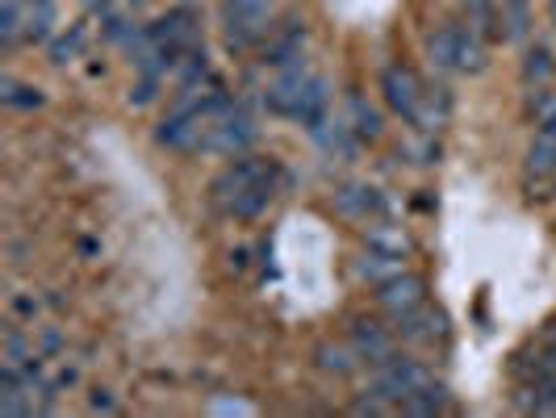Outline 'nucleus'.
I'll return each mask as SVG.
<instances>
[{"instance_id": "obj_1", "label": "nucleus", "mask_w": 556, "mask_h": 418, "mask_svg": "<svg viewBox=\"0 0 556 418\" xmlns=\"http://www.w3.org/2000/svg\"><path fill=\"white\" fill-rule=\"evenodd\" d=\"M431 381V373H427V364L423 360H414V356H393V360H385V364H377L373 368V377H368V389L364 393H373V398H381L385 406H393V402H406L414 389H423Z\"/></svg>"}, {"instance_id": "obj_2", "label": "nucleus", "mask_w": 556, "mask_h": 418, "mask_svg": "<svg viewBox=\"0 0 556 418\" xmlns=\"http://www.w3.org/2000/svg\"><path fill=\"white\" fill-rule=\"evenodd\" d=\"M268 180H276V164H272L268 155H239L226 172H218V176H214L210 193H214V201H218V205H226L235 193L251 189V184H268Z\"/></svg>"}, {"instance_id": "obj_3", "label": "nucleus", "mask_w": 556, "mask_h": 418, "mask_svg": "<svg viewBox=\"0 0 556 418\" xmlns=\"http://www.w3.org/2000/svg\"><path fill=\"white\" fill-rule=\"evenodd\" d=\"M205 138H210V122L193 109H168V118L155 126V143L168 151H201Z\"/></svg>"}, {"instance_id": "obj_4", "label": "nucleus", "mask_w": 556, "mask_h": 418, "mask_svg": "<svg viewBox=\"0 0 556 418\" xmlns=\"http://www.w3.org/2000/svg\"><path fill=\"white\" fill-rule=\"evenodd\" d=\"M381 92H385V105L398 113L402 122L414 126V118H419V101H423L419 76H414L410 67H402V63H389L385 72H381Z\"/></svg>"}, {"instance_id": "obj_5", "label": "nucleus", "mask_w": 556, "mask_h": 418, "mask_svg": "<svg viewBox=\"0 0 556 418\" xmlns=\"http://www.w3.org/2000/svg\"><path fill=\"white\" fill-rule=\"evenodd\" d=\"M256 134H260V126L251 122L243 109L230 105L222 118L210 126V138H205V147H210V151H222V155H243L251 143H256Z\"/></svg>"}, {"instance_id": "obj_6", "label": "nucleus", "mask_w": 556, "mask_h": 418, "mask_svg": "<svg viewBox=\"0 0 556 418\" xmlns=\"http://www.w3.org/2000/svg\"><path fill=\"white\" fill-rule=\"evenodd\" d=\"M289 118L301 122L310 134L331 118V84L322 80V76H310L306 84H301V92L293 97V109H289Z\"/></svg>"}, {"instance_id": "obj_7", "label": "nucleus", "mask_w": 556, "mask_h": 418, "mask_svg": "<svg viewBox=\"0 0 556 418\" xmlns=\"http://www.w3.org/2000/svg\"><path fill=\"white\" fill-rule=\"evenodd\" d=\"M331 205H335V214H343V218H385V209H389V201L373 189V184H339V189L331 193Z\"/></svg>"}, {"instance_id": "obj_8", "label": "nucleus", "mask_w": 556, "mask_h": 418, "mask_svg": "<svg viewBox=\"0 0 556 418\" xmlns=\"http://www.w3.org/2000/svg\"><path fill=\"white\" fill-rule=\"evenodd\" d=\"M444 327H448V318L435 306H427V301L393 318V335H398L402 343H435L439 335H444Z\"/></svg>"}, {"instance_id": "obj_9", "label": "nucleus", "mask_w": 556, "mask_h": 418, "mask_svg": "<svg viewBox=\"0 0 556 418\" xmlns=\"http://www.w3.org/2000/svg\"><path fill=\"white\" fill-rule=\"evenodd\" d=\"M423 301H427V285L414 272H398V276H389L385 285H377V306L389 310L393 318L414 310V306H423Z\"/></svg>"}, {"instance_id": "obj_10", "label": "nucleus", "mask_w": 556, "mask_h": 418, "mask_svg": "<svg viewBox=\"0 0 556 418\" xmlns=\"http://www.w3.org/2000/svg\"><path fill=\"white\" fill-rule=\"evenodd\" d=\"M310 80L306 72V59H293L285 67H276V80L264 88V109L268 113H281V118H289V109H293V97L301 92V84Z\"/></svg>"}, {"instance_id": "obj_11", "label": "nucleus", "mask_w": 556, "mask_h": 418, "mask_svg": "<svg viewBox=\"0 0 556 418\" xmlns=\"http://www.w3.org/2000/svg\"><path fill=\"white\" fill-rule=\"evenodd\" d=\"M393 335L389 327H381V322H373V318H356L352 322V347H356V356L364 360V364H385V360H393Z\"/></svg>"}, {"instance_id": "obj_12", "label": "nucleus", "mask_w": 556, "mask_h": 418, "mask_svg": "<svg viewBox=\"0 0 556 418\" xmlns=\"http://www.w3.org/2000/svg\"><path fill=\"white\" fill-rule=\"evenodd\" d=\"M460 38H465V26H456V21H444V26L431 30V38H427V59H431L435 72H456Z\"/></svg>"}, {"instance_id": "obj_13", "label": "nucleus", "mask_w": 556, "mask_h": 418, "mask_svg": "<svg viewBox=\"0 0 556 418\" xmlns=\"http://www.w3.org/2000/svg\"><path fill=\"white\" fill-rule=\"evenodd\" d=\"M452 118V92L444 84L435 88H423V101H419V118H414V126H419L423 134H439L448 126Z\"/></svg>"}, {"instance_id": "obj_14", "label": "nucleus", "mask_w": 556, "mask_h": 418, "mask_svg": "<svg viewBox=\"0 0 556 418\" xmlns=\"http://www.w3.org/2000/svg\"><path fill=\"white\" fill-rule=\"evenodd\" d=\"M364 243L373 247V251L402 255V260H406V255H410V247H414L406 230H402L398 222H389V218H373V222H368V226H364Z\"/></svg>"}, {"instance_id": "obj_15", "label": "nucleus", "mask_w": 556, "mask_h": 418, "mask_svg": "<svg viewBox=\"0 0 556 418\" xmlns=\"http://www.w3.org/2000/svg\"><path fill=\"white\" fill-rule=\"evenodd\" d=\"M402 264H406L402 255H389V251H373V247H368L360 260H356V276H360V281H368V285H385L389 276L406 272Z\"/></svg>"}, {"instance_id": "obj_16", "label": "nucleus", "mask_w": 556, "mask_h": 418, "mask_svg": "<svg viewBox=\"0 0 556 418\" xmlns=\"http://www.w3.org/2000/svg\"><path fill=\"white\" fill-rule=\"evenodd\" d=\"M301 46H306V26H285L281 34H272L264 46V63L268 67H285L293 59H301Z\"/></svg>"}, {"instance_id": "obj_17", "label": "nucleus", "mask_w": 556, "mask_h": 418, "mask_svg": "<svg viewBox=\"0 0 556 418\" xmlns=\"http://www.w3.org/2000/svg\"><path fill=\"white\" fill-rule=\"evenodd\" d=\"M314 364L322 368V373H335V377H352L356 368L364 364L356 356V347L352 343H318V352H314Z\"/></svg>"}, {"instance_id": "obj_18", "label": "nucleus", "mask_w": 556, "mask_h": 418, "mask_svg": "<svg viewBox=\"0 0 556 418\" xmlns=\"http://www.w3.org/2000/svg\"><path fill=\"white\" fill-rule=\"evenodd\" d=\"M272 197H276V180H268V184H251V189H243V193H235L222 209L230 218H256V214H264V209L272 205Z\"/></svg>"}, {"instance_id": "obj_19", "label": "nucleus", "mask_w": 556, "mask_h": 418, "mask_svg": "<svg viewBox=\"0 0 556 418\" xmlns=\"http://www.w3.org/2000/svg\"><path fill=\"white\" fill-rule=\"evenodd\" d=\"M552 72H556V59H552V51L548 46H527V55H523V67H519V76H523V84L527 88H544L548 80H552Z\"/></svg>"}, {"instance_id": "obj_20", "label": "nucleus", "mask_w": 556, "mask_h": 418, "mask_svg": "<svg viewBox=\"0 0 556 418\" xmlns=\"http://www.w3.org/2000/svg\"><path fill=\"white\" fill-rule=\"evenodd\" d=\"M347 122H352L360 143H373V138H381V113L368 105L364 97H347Z\"/></svg>"}, {"instance_id": "obj_21", "label": "nucleus", "mask_w": 556, "mask_h": 418, "mask_svg": "<svg viewBox=\"0 0 556 418\" xmlns=\"http://www.w3.org/2000/svg\"><path fill=\"white\" fill-rule=\"evenodd\" d=\"M444 406H448V389H444V385H435V381H427L423 389H414L410 398L402 402V410H406V414H419V418L439 414Z\"/></svg>"}, {"instance_id": "obj_22", "label": "nucleus", "mask_w": 556, "mask_h": 418, "mask_svg": "<svg viewBox=\"0 0 556 418\" xmlns=\"http://www.w3.org/2000/svg\"><path fill=\"white\" fill-rule=\"evenodd\" d=\"M55 34V5L42 0V5H26V38L30 42H51Z\"/></svg>"}, {"instance_id": "obj_23", "label": "nucleus", "mask_w": 556, "mask_h": 418, "mask_svg": "<svg viewBox=\"0 0 556 418\" xmlns=\"http://www.w3.org/2000/svg\"><path fill=\"white\" fill-rule=\"evenodd\" d=\"M498 17H502V34H506V38H515V42H519V38L527 34V26H531L527 0H502Z\"/></svg>"}, {"instance_id": "obj_24", "label": "nucleus", "mask_w": 556, "mask_h": 418, "mask_svg": "<svg viewBox=\"0 0 556 418\" xmlns=\"http://www.w3.org/2000/svg\"><path fill=\"white\" fill-rule=\"evenodd\" d=\"M0 101L13 105V109H38L42 105V92L34 84H17L13 76L0 80Z\"/></svg>"}, {"instance_id": "obj_25", "label": "nucleus", "mask_w": 556, "mask_h": 418, "mask_svg": "<svg viewBox=\"0 0 556 418\" xmlns=\"http://www.w3.org/2000/svg\"><path fill=\"white\" fill-rule=\"evenodd\" d=\"M84 51V26H72L67 34H59V38H51V46H46V55H51V63H72L76 55Z\"/></svg>"}, {"instance_id": "obj_26", "label": "nucleus", "mask_w": 556, "mask_h": 418, "mask_svg": "<svg viewBox=\"0 0 556 418\" xmlns=\"http://www.w3.org/2000/svg\"><path fill=\"white\" fill-rule=\"evenodd\" d=\"M485 67V38H477L465 26V38H460V55H456V72H481Z\"/></svg>"}, {"instance_id": "obj_27", "label": "nucleus", "mask_w": 556, "mask_h": 418, "mask_svg": "<svg viewBox=\"0 0 556 418\" xmlns=\"http://www.w3.org/2000/svg\"><path fill=\"white\" fill-rule=\"evenodd\" d=\"M159 88H164V76H147V72H138V80L130 84V105L134 109H147L155 97H159Z\"/></svg>"}, {"instance_id": "obj_28", "label": "nucleus", "mask_w": 556, "mask_h": 418, "mask_svg": "<svg viewBox=\"0 0 556 418\" xmlns=\"http://www.w3.org/2000/svg\"><path fill=\"white\" fill-rule=\"evenodd\" d=\"M531 113H536V126H540V122H552V118H556V92H552L548 84L531 92Z\"/></svg>"}, {"instance_id": "obj_29", "label": "nucleus", "mask_w": 556, "mask_h": 418, "mask_svg": "<svg viewBox=\"0 0 556 418\" xmlns=\"http://www.w3.org/2000/svg\"><path fill=\"white\" fill-rule=\"evenodd\" d=\"M272 0H226L222 17H243V13H268Z\"/></svg>"}, {"instance_id": "obj_30", "label": "nucleus", "mask_w": 556, "mask_h": 418, "mask_svg": "<svg viewBox=\"0 0 556 418\" xmlns=\"http://www.w3.org/2000/svg\"><path fill=\"white\" fill-rule=\"evenodd\" d=\"M531 414H556V377L536 385V410Z\"/></svg>"}, {"instance_id": "obj_31", "label": "nucleus", "mask_w": 556, "mask_h": 418, "mask_svg": "<svg viewBox=\"0 0 556 418\" xmlns=\"http://www.w3.org/2000/svg\"><path fill=\"white\" fill-rule=\"evenodd\" d=\"M88 410H92V414H113V410H118V398H113V389H92Z\"/></svg>"}, {"instance_id": "obj_32", "label": "nucleus", "mask_w": 556, "mask_h": 418, "mask_svg": "<svg viewBox=\"0 0 556 418\" xmlns=\"http://www.w3.org/2000/svg\"><path fill=\"white\" fill-rule=\"evenodd\" d=\"M13 306H17V314H30V318L38 314V301H34V297H17Z\"/></svg>"}, {"instance_id": "obj_33", "label": "nucleus", "mask_w": 556, "mask_h": 418, "mask_svg": "<svg viewBox=\"0 0 556 418\" xmlns=\"http://www.w3.org/2000/svg\"><path fill=\"white\" fill-rule=\"evenodd\" d=\"M230 268H235V272H243V268H247V251H243V247L230 251Z\"/></svg>"}, {"instance_id": "obj_34", "label": "nucleus", "mask_w": 556, "mask_h": 418, "mask_svg": "<svg viewBox=\"0 0 556 418\" xmlns=\"http://www.w3.org/2000/svg\"><path fill=\"white\" fill-rule=\"evenodd\" d=\"M214 410H239V414H251L247 402H214Z\"/></svg>"}, {"instance_id": "obj_35", "label": "nucleus", "mask_w": 556, "mask_h": 418, "mask_svg": "<svg viewBox=\"0 0 556 418\" xmlns=\"http://www.w3.org/2000/svg\"><path fill=\"white\" fill-rule=\"evenodd\" d=\"M59 343H63V339H59L55 331H46V335H42V352H55V347H59Z\"/></svg>"}, {"instance_id": "obj_36", "label": "nucleus", "mask_w": 556, "mask_h": 418, "mask_svg": "<svg viewBox=\"0 0 556 418\" xmlns=\"http://www.w3.org/2000/svg\"><path fill=\"white\" fill-rule=\"evenodd\" d=\"M456 5H465V9H477V5H490V0H456Z\"/></svg>"}, {"instance_id": "obj_37", "label": "nucleus", "mask_w": 556, "mask_h": 418, "mask_svg": "<svg viewBox=\"0 0 556 418\" xmlns=\"http://www.w3.org/2000/svg\"><path fill=\"white\" fill-rule=\"evenodd\" d=\"M548 339H552V343H556V318H552V322H548Z\"/></svg>"}, {"instance_id": "obj_38", "label": "nucleus", "mask_w": 556, "mask_h": 418, "mask_svg": "<svg viewBox=\"0 0 556 418\" xmlns=\"http://www.w3.org/2000/svg\"><path fill=\"white\" fill-rule=\"evenodd\" d=\"M80 5H88V9H101V0H80Z\"/></svg>"}, {"instance_id": "obj_39", "label": "nucleus", "mask_w": 556, "mask_h": 418, "mask_svg": "<svg viewBox=\"0 0 556 418\" xmlns=\"http://www.w3.org/2000/svg\"><path fill=\"white\" fill-rule=\"evenodd\" d=\"M126 5H130V9H138V5H143V0H126Z\"/></svg>"}, {"instance_id": "obj_40", "label": "nucleus", "mask_w": 556, "mask_h": 418, "mask_svg": "<svg viewBox=\"0 0 556 418\" xmlns=\"http://www.w3.org/2000/svg\"><path fill=\"white\" fill-rule=\"evenodd\" d=\"M552 17H556V5H552Z\"/></svg>"}]
</instances>
